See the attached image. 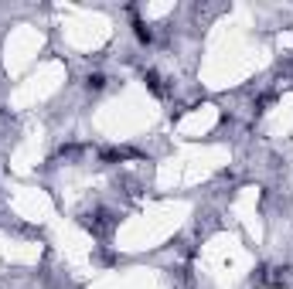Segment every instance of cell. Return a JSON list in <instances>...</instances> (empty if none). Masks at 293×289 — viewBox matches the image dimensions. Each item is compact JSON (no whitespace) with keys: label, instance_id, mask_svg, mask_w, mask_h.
<instances>
[{"label":"cell","instance_id":"cell-1","mask_svg":"<svg viewBox=\"0 0 293 289\" xmlns=\"http://www.w3.org/2000/svg\"><path fill=\"white\" fill-rule=\"evenodd\" d=\"M133 27H137V38H140V41H150V27H146V24H140V21H137Z\"/></svg>","mask_w":293,"mask_h":289},{"label":"cell","instance_id":"cell-2","mask_svg":"<svg viewBox=\"0 0 293 289\" xmlns=\"http://www.w3.org/2000/svg\"><path fill=\"white\" fill-rule=\"evenodd\" d=\"M102 82H106L102 75H89V89H102Z\"/></svg>","mask_w":293,"mask_h":289}]
</instances>
